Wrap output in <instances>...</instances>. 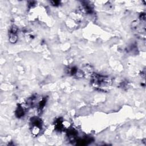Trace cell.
<instances>
[{
	"label": "cell",
	"mask_w": 146,
	"mask_h": 146,
	"mask_svg": "<svg viewBox=\"0 0 146 146\" xmlns=\"http://www.w3.org/2000/svg\"><path fill=\"white\" fill-rule=\"evenodd\" d=\"M110 81L106 77L102 76L99 75H95L92 78V83L95 87L103 88V87H107L108 84H110Z\"/></svg>",
	"instance_id": "1"
},
{
	"label": "cell",
	"mask_w": 146,
	"mask_h": 146,
	"mask_svg": "<svg viewBox=\"0 0 146 146\" xmlns=\"http://www.w3.org/2000/svg\"><path fill=\"white\" fill-rule=\"evenodd\" d=\"M24 113H25V111L23 107L21 106H19L16 111V115L17 116V117H21L22 116H23Z\"/></svg>",
	"instance_id": "2"
}]
</instances>
